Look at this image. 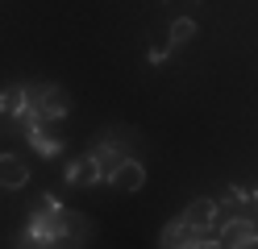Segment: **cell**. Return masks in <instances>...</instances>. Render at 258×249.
<instances>
[{
    "label": "cell",
    "mask_w": 258,
    "mask_h": 249,
    "mask_svg": "<svg viewBox=\"0 0 258 249\" xmlns=\"http://www.w3.org/2000/svg\"><path fill=\"white\" fill-rule=\"evenodd\" d=\"M191 249H221L217 237H200V241H191Z\"/></svg>",
    "instance_id": "13"
},
{
    "label": "cell",
    "mask_w": 258,
    "mask_h": 249,
    "mask_svg": "<svg viewBox=\"0 0 258 249\" xmlns=\"http://www.w3.org/2000/svg\"><path fill=\"white\" fill-rule=\"evenodd\" d=\"M25 104L38 121H62L71 112V96L58 83H38V88H25Z\"/></svg>",
    "instance_id": "1"
},
{
    "label": "cell",
    "mask_w": 258,
    "mask_h": 249,
    "mask_svg": "<svg viewBox=\"0 0 258 249\" xmlns=\"http://www.w3.org/2000/svg\"><path fill=\"white\" fill-rule=\"evenodd\" d=\"M108 187H117V191H142V187H146V166H142L138 158H125L117 171L108 175Z\"/></svg>",
    "instance_id": "5"
},
{
    "label": "cell",
    "mask_w": 258,
    "mask_h": 249,
    "mask_svg": "<svg viewBox=\"0 0 258 249\" xmlns=\"http://www.w3.org/2000/svg\"><path fill=\"white\" fill-rule=\"evenodd\" d=\"M250 204H258V191H250Z\"/></svg>",
    "instance_id": "14"
},
{
    "label": "cell",
    "mask_w": 258,
    "mask_h": 249,
    "mask_svg": "<svg viewBox=\"0 0 258 249\" xmlns=\"http://www.w3.org/2000/svg\"><path fill=\"white\" fill-rule=\"evenodd\" d=\"M191 232H187V224H183V216H175V220L163 228V237H158V249H191Z\"/></svg>",
    "instance_id": "7"
},
{
    "label": "cell",
    "mask_w": 258,
    "mask_h": 249,
    "mask_svg": "<svg viewBox=\"0 0 258 249\" xmlns=\"http://www.w3.org/2000/svg\"><path fill=\"white\" fill-rule=\"evenodd\" d=\"M67 183H71V187H84V183H100V171H96L92 154H88V158H75V162L67 166Z\"/></svg>",
    "instance_id": "9"
},
{
    "label": "cell",
    "mask_w": 258,
    "mask_h": 249,
    "mask_svg": "<svg viewBox=\"0 0 258 249\" xmlns=\"http://www.w3.org/2000/svg\"><path fill=\"white\" fill-rule=\"evenodd\" d=\"M25 88H5V96H0V116L5 121H17V116L25 112Z\"/></svg>",
    "instance_id": "10"
},
{
    "label": "cell",
    "mask_w": 258,
    "mask_h": 249,
    "mask_svg": "<svg viewBox=\"0 0 258 249\" xmlns=\"http://www.w3.org/2000/svg\"><path fill=\"white\" fill-rule=\"evenodd\" d=\"M183 224L191 237H217V224H221V204L217 199H196V204L183 208Z\"/></svg>",
    "instance_id": "2"
},
{
    "label": "cell",
    "mask_w": 258,
    "mask_h": 249,
    "mask_svg": "<svg viewBox=\"0 0 258 249\" xmlns=\"http://www.w3.org/2000/svg\"><path fill=\"white\" fill-rule=\"evenodd\" d=\"M25 137H29V145H34L42 158H54L58 149H62V141L50 137V133H46V125H29V129H25Z\"/></svg>",
    "instance_id": "8"
},
{
    "label": "cell",
    "mask_w": 258,
    "mask_h": 249,
    "mask_svg": "<svg viewBox=\"0 0 258 249\" xmlns=\"http://www.w3.org/2000/svg\"><path fill=\"white\" fill-rule=\"evenodd\" d=\"M125 158H134V154H129V149H125L117 137L96 141V149H92V162H96V171H100V183H108V175L117 171V166H121Z\"/></svg>",
    "instance_id": "4"
},
{
    "label": "cell",
    "mask_w": 258,
    "mask_h": 249,
    "mask_svg": "<svg viewBox=\"0 0 258 249\" xmlns=\"http://www.w3.org/2000/svg\"><path fill=\"white\" fill-rule=\"evenodd\" d=\"M217 241H221V249H250V245H258V224L250 216H229V220L217 224Z\"/></svg>",
    "instance_id": "3"
},
{
    "label": "cell",
    "mask_w": 258,
    "mask_h": 249,
    "mask_svg": "<svg viewBox=\"0 0 258 249\" xmlns=\"http://www.w3.org/2000/svg\"><path fill=\"white\" fill-rule=\"evenodd\" d=\"M29 183V166L17 158V154H0V187H9V191H17Z\"/></svg>",
    "instance_id": "6"
},
{
    "label": "cell",
    "mask_w": 258,
    "mask_h": 249,
    "mask_svg": "<svg viewBox=\"0 0 258 249\" xmlns=\"http://www.w3.org/2000/svg\"><path fill=\"white\" fill-rule=\"evenodd\" d=\"M13 249H54V241H46V237H34V232H21Z\"/></svg>",
    "instance_id": "12"
},
{
    "label": "cell",
    "mask_w": 258,
    "mask_h": 249,
    "mask_svg": "<svg viewBox=\"0 0 258 249\" xmlns=\"http://www.w3.org/2000/svg\"><path fill=\"white\" fill-rule=\"evenodd\" d=\"M191 38H196V21H191V17H179V21L171 25V46H167V50L183 46V42H191Z\"/></svg>",
    "instance_id": "11"
}]
</instances>
